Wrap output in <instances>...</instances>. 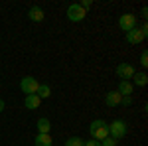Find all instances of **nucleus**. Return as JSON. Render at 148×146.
Wrapping results in <instances>:
<instances>
[{
  "instance_id": "f257e3e1",
  "label": "nucleus",
  "mask_w": 148,
  "mask_h": 146,
  "mask_svg": "<svg viewBox=\"0 0 148 146\" xmlns=\"http://www.w3.org/2000/svg\"><path fill=\"white\" fill-rule=\"evenodd\" d=\"M89 134H91L93 140L101 142V140H105V138L109 136V124L105 123L103 119H97V121H93V123L89 124Z\"/></svg>"
},
{
  "instance_id": "f03ea898",
  "label": "nucleus",
  "mask_w": 148,
  "mask_h": 146,
  "mask_svg": "<svg viewBox=\"0 0 148 146\" xmlns=\"http://www.w3.org/2000/svg\"><path fill=\"white\" fill-rule=\"evenodd\" d=\"M146 36H148V26L146 22L142 24L140 28H132L130 32H126V44H130V45H138L140 42H144L146 40Z\"/></svg>"
},
{
  "instance_id": "7ed1b4c3",
  "label": "nucleus",
  "mask_w": 148,
  "mask_h": 146,
  "mask_svg": "<svg viewBox=\"0 0 148 146\" xmlns=\"http://www.w3.org/2000/svg\"><path fill=\"white\" fill-rule=\"evenodd\" d=\"M126 130H128V126H126V123H125V121H121V119H116V121H113V123L109 124V136L114 138V140L125 138Z\"/></svg>"
},
{
  "instance_id": "20e7f679",
  "label": "nucleus",
  "mask_w": 148,
  "mask_h": 146,
  "mask_svg": "<svg viewBox=\"0 0 148 146\" xmlns=\"http://www.w3.org/2000/svg\"><path fill=\"white\" fill-rule=\"evenodd\" d=\"M38 87H40V81L32 75H26V77L20 79V89H22L24 95H36Z\"/></svg>"
},
{
  "instance_id": "39448f33",
  "label": "nucleus",
  "mask_w": 148,
  "mask_h": 146,
  "mask_svg": "<svg viewBox=\"0 0 148 146\" xmlns=\"http://www.w3.org/2000/svg\"><path fill=\"white\" fill-rule=\"evenodd\" d=\"M65 16H67L69 22H83L85 20V16H87V12L81 8L79 4H69L67 6V12H65Z\"/></svg>"
},
{
  "instance_id": "423d86ee",
  "label": "nucleus",
  "mask_w": 148,
  "mask_h": 146,
  "mask_svg": "<svg viewBox=\"0 0 148 146\" xmlns=\"http://www.w3.org/2000/svg\"><path fill=\"white\" fill-rule=\"evenodd\" d=\"M119 26H121V30L123 32H130L132 28H136V16L134 14H130V12H126V14H121V18H119Z\"/></svg>"
},
{
  "instance_id": "0eeeda50",
  "label": "nucleus",
  "mask_w": 148,
  "mask_h": 146,
  "mask_svg": "<svg viewBox=\"0 0 148 146\" xmlns=\"http://www.w3.org/2000/svg\"><path fill=\"white\" fill-rule=\"evenodd\" d=\"M134 71H136V69L132 67L130 63H119V65H116V69H114L116 77L121 79V81H130V77L134 75Z\"/></svg>"
},
{
  "instance_id": "6e6552de",
  "label": "nucleus",
  "mask_w": 148,
  "mask_h": 146,
  "mask_svg": "<svg viewBox=\"0 0 148 146\" xmlns=\"http://www.w3.org/2000/svg\"><path fill=\"white\" fill-rule=\"evenodd\" d=\"M130 83H132V87H146L148 85V75L144 71H134V75L130 77Z\"/></svg>"
},
{
  "instance_id": "1a4fd4ad",
  "label": "nucleus",
  "mask_w": 148,
  "mask_h": 146,
  "mask_svg": "<svg viewBox=\"0 0 148 146\" xmlns=\"http://www.w3.org/2000/svg\"><path fill=\"white\" fill-rule=\"evenodd\" d=\"M28 18H30L32 22H44L46 12L42 10V6H32V8L28 10Z\"/></svg>"
},
{
  "instance_id": "9d476101",
  "label": "nucleus",
  "mask_w": 148,
  "mask_h": 146,
  "mask_svg": "<svg viewBox=\"0 0 148 146\" xmlns=\"http://www.w3.org/2000/svg\"><path fill=\"white\" fill-rule=\"evenodd\" d=\"M114 91H116L121 97H130V95H132V91H134V87H132V83H130V81H119V87H116Z\"/></svg>"
},
{
  "instance_id": "9b49d317",
  "label": "nucleus",
  "mask_w": 148,
  "mask_h": 146,
  "mask_svg": "<svg viewBox=\"0 0 148 146\" xmlns=\"http://www.w3.org/2000/svg\"><path fill=\"white\" fill-rule=\"evenodd\" d=\"M105 105L111 107V109L119 107V105H121V95H119L116 91H109V93L105 95Z\"/></svg>"
},
{
  "instance_id": "f8f14e48",
  "label": "nucleus",
  "mask_w": 148,
  "mask_h": 146,
  "mask_svg": "<svg viewBox=\"0 0 148 146\" xmlns=\"http://www.w3.org/2000/svg\"><path fill=\"white\" fill-rule=\"evenodd\" d=\"M40 105H42V99H40L38 95H26V97H24V107L30 109V111H36Z\"/></svg>"
},
{
  "instance_id": "ddd939ff",
  "label": "nucleus",
  "mask_w": 148,
  "mask_h": 146,
  "mask_svg": "<svg viewBox=\"0 0 148 146\" xmlns=\"http://www.w3.org/2000/svg\"><path fill=\"white\" fill-rule=\"evenodd\" d=\"M49 130H51L49 119H46V117L38 119V134H49Z\"/></svg>"
},
{
  "instance_id": "4468645a",
  "label": "nucleus",
  "mask_w": 148,
  "mask_h": 146,
  "mask_svg": "<svg viewBox=\"0 0 148 146\" xmlns=\"http://www.w3.org/2000/svg\"><path fill=\"white\" fill-rule=\"evenodd\" d=\"M51 144H53V140L49 134H36L34 146H51Z\"/></svg>"
},
{
  "instance_id": "2eb2a0df",
  "label": "nucleus",
  "mask_w": 148,
  "mask_h": 146,
  "mask_svg": "<svg viewBox=\"0 0 148 146\" xmlns=\"http://www.w3.org/2000/svg\"><path fill=\"white\" fill-rule=\"evenodd\" d=\"M36 95L40 97V99H49L51 97V87L47 85V83H40V87L36 91Z\"/></svg>"
},
{
  "instance_id": "dca6fc26",
  "label": "nucleus",
  "mask_w": 148,
  "mask_h": 146,
  "mask_svg": "<svg viewBox=\"0 0 148 146\" xmlns=\"http://www.w3.org/2000/svg\"><path fill=\"white\" fill-rule=\"evenodd\" d=\"M83 144H85V140L79 138V136H69L65 140V146H83Z\"/></svg>"
},
{
  "instance_id": "f3484780",
  "label": "nucleus",
  "mask_w": 148,
  "mask_h": 146,
  "mask_svg": "<svg viewBox=\"0 0 148 146\" xmlns=\"http://www.w3.org/2000/svg\"><path fill=\"white\" fill-rule=\"evenodd\" d=\"M116 144H119V140H114L111 136H107L105 140H101V146H116Z\"/></svg>"
},
{
  "instance_id": "a211bd4d",
  "label": "nucleus",
  "mask_w": 148,
  "mask_h": 146,
  "mask_svg": "<svg viewBox=\"0 0 148 146\" xmlns=\"http://www.w3.org/2000/svg\"><path fill=\"white\" fill-rule=\"evenodd\" d=\"M140 65H142L144 69L148 67V51H146V49H144V51L140 53Z\"/></svg>"
},
{
  "instance_id": "6ab92c4d",
  "label": "nucleus",
  "mask_w": 148,
  "mask_h": 146,
  "mask_svg": "<svg viewBox=\"0 0 148 146\" xmlns=\"http://www.w3.org/2000/svg\"><path fill=\"white\" fill-rule=\"evenodd\" d=\"M79 6H81V8H83L85 12H87V10H89V8L93 6V2H91V0H83V2H79Z\"/></svg>"
},
{
  "instance_id": "aec40b11",
  "label": "nucleus",
  "mask_w": 148,
  "mask_h": 146,
  "mask_svg": "<svg viewBox=\"0 0 148 146\" xmlns=\"http://www.w3.org/2000/svg\"><path fill=\"white\" fill-rule=\"evenodd\" d=\"M121 105H125V107L132 105V97H121Z\"/></svg>"
},
{
  "instance_id": "412c9836",
  "label": "nucleus",
  "mask_w": 148,
  "mask_h": 146,
  "mask_svg": "<svg viewBox=\"0 0 148 146\" xmlns=\"http://www.w3.org/2000/svg\"><path fill=\"white\" fill-rule=\"evenodd\" d=\"M83 146H101V142H97V140H93V138H89V140H87V142H85Z\"/></svg>"
},
{
  "instance_id": "4be33fe9",
  "label": "nucleus",
  "mask_w": 148,
  "mask_h": 146,
  "mask_svg": "<svg viewBox=\"0 0 148 146\" xmlns=\"http://www.w3.org/2000/svg\"><path fill=\"white\" fill-rule=\"evenodd\" d=\"M146 14H148V10H146V8H142V12H140V16H142L144 20H146Z\"/></svg>"
},
{
  "instance_id": "5701e85b",
  "label": "nucleus",
  "mask_w": 148,
  "mask_h": 146,
  "mask_svg": "<svg viewBox=\"0 0 148 146\" xmlns=\"http://www.w3.org/2000/svg\"><path fill=\"white\" fill-rule=\"evenodd\" d=\"M4 107H6V103H4V101H2V99H0V112L4 111Z\"/></svg>"
}]
</instances>
